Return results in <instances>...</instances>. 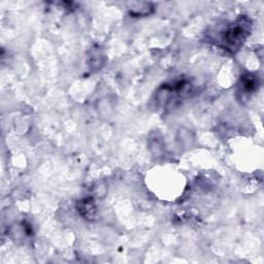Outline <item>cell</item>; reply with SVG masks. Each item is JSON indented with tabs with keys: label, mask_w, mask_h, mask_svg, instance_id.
I'll list each match as a JSON object with an SVG mask.
<instances>
[{
	"label": "cell",
	"mask_w": 264,
	"mask_h": 264,
	"mask_svg": "<svg viewBox=\"0 0 264 264\" xmlns=\"http://www.w3.org/2000/svg\"><path fill=\"white\" fill-rule=\"evenodd\" d=\"M78 209L81 215L88 220H93L96 216V204L91 197L84 198L78 204Z\"/></svg>",
	"instance_id": "cell-3"
},
{
	"label": "cell",
	"mask_w": 264,
	"mask_h": 264,
	"mask_svg": "<svg viewBox=\"0 0 264 264\" xmlns=\"http://www.w3.org/2000/svg\"><path fill=\"white\" fill-rule=\"evenodd\" d=\"M238 88H239V91L244 94H250V93L255 92L258 88L257 77L250 73L243 74L239 80Z\"/></svg>",
	"instance_id": "cell-2"
},
{
	"label": "cell",
	"mask_w": 264,
	"mask_h": 264,
	"mask_svg": "<svg viewBox=\"0 0 264 264\" xmlns=\"http://www.w3.org/2000/svg\"><path fill=\"white\" fill-rule=\"evenodd\" d=\"M251 32V23L246 18L237 19L221 35V47L229 53H236L246 42Z\"/></svg>",
	"instance_id": "cell-1"
}]
</instances>
